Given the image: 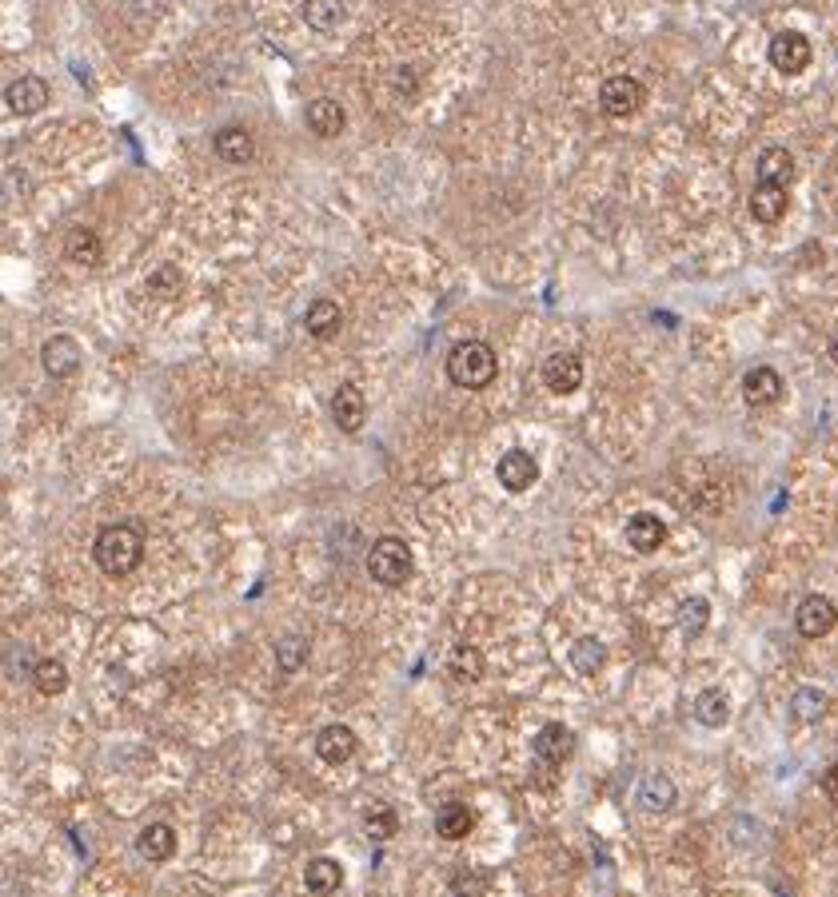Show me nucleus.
<instances>
[{
    "label": "nucleus",
    "instance_id": "0eeeda50",
    "mask_svg": "<svg viewBox=\"0 0 838 897\" xmlns=\"http://www.w3.org/2000/svg\"><path fill=\"white\" fill-rule=\"evenodd\" d=\"M495 479H499V487H503V491L523 495V491L539 479V463H535L527 451L511 447V451H503V455H499V463H495Z\"/></svg>",
    "mask_w": 838,
    "mask_h": 897
},
{
    "label": "nucleus",
    "instance_id": "cd10ccee",
    "mask_svg": "<svg viewBox=\"0 0 838 897\" xmlns=\"http://www.w3.org/2000/svg\"><path fill=\"white\" fill-rule=\"evenodd\" d=\"M447 670L455 682H479L483 678V654L471 642H455L447 654Z\"/></svg>",
    "mask_w": 838,
    "mask_h": 897
},
{
    "label": "nucleus",
    "instance_id": "bb28decb",
    "mask_svg": "<svg viewBox=\"0 0 838 897\" xmlns=\"http://www.w3.org/2000/svg\"><path fill=\"white\" fill-rule=\"evenodd\" d=\"M571 666L583 674V678H591V674H599L603 670V662H607V646L595 638V634H583V638H575V646H571Z\"/></svg>",
    "mask_w": 838,
    "mask_h": 897
},
{
    "label": "nucleus",
    "instance_id": "dca6fc26",
    "mask_svg": "<svg viewBox=\"0 0 838 897\" xmlns=\"http://www.w3.org/2000/svg\"><path fill=\"white\" fill-rule=\"evenodd\" d=\"M743 395H747V403H755V407H771V403H779V395H783V375H779L775 367H751V371L743 375Z\"/></svg>",
    "mask_w": 838,
    "mask_h": 897
},
{
    "label": "nucleus",
    "instance_id": "e433bc0d",
    "mask_svg": "<svg viewBox=\"0 0 838 897\" xmlns=\"http://www.w3.org/2000/svg\"><path fill=\"white\" fill-rule=\"evenodd\" d=\"M827 351H831V363H838V331L831 335V347H827Z\"/></svg>",
    "mask_w": 838,
    "mask_h": 897
},
{
    "label": "nucleus",
    "instance_id": "b1692460",
    "mask_svg": "<svg viewBox=\"0 0 838 897\" xmlns=\"http://www.w3.org/2000/svg\"><path fill=\"white\" fill-rule=\"evenodd\" d=\"M471 826H475V814H471V806H463V802H447V806L435 814V834H439L443 842H459V838H467Z\"/></svg>",
    "mask_w": 838,
    "mask_h": 897
},
{
    "label": "nucleus",
    "instance_id": "f03ea898",
    "mask_svg": "<svg viewBox=\"0 0 838 897\" xmlns=\"http://www.w3.org/2000/svg\"><path fill=\"white\" fill-rule=\"evenodd\" d=\"M447 375L455 387H467V391H483L495 375H499V359L491 351V343L483 339H463L447 351Z\"/></svg>",
    "mask_w": 838,
    "mask_h": 897
},
{
    "label": "nucleus",
    "instance_id": "f704fd0d",
    "mask_svg": "<svg viewBox=\"0 0 838 897\" xmlns=\"http://www.w3.org/2000/svg\"><path fill=\"white\" fill-rule=\"evenodd\" d=\"M180 288H184V276H180V268H172V264H164V268H156L152 276H148V292L160 299H172L180 296Z\"/></svg>",
    "mask_w": 838,
    "mask_h": 897
},
{
    "label": "nucleus",
    "instance_id": "20e7f679",
    "mask_svg": "<svg viewBox=\"0 0 838 897\" xmlns=\"http://www.w3.org/2000/svg\"><path fill=\"white\" fill-rule=\"evenodd\" d=\"M643 100H647V88L635 76H607L603 88H599V108L607 116H615V120L635 116L643 108Z\"/></svg>",
    "mask_w": 838,
    "mask_h": 897
},
{
    "label": "nucleus",
    "instance_id": "4be33fe9",
    "mask_svg": "<svg viewBox=\"0 0 838 897\" xmlns=\"http://www.w3.org/2000/svg\"><path fill=\"white\" fill-rule=\"evenodd\" d=\"M304 886L320 897L336 894L344 886V866L336 858H312L308 870H304Z\"/></svg>",
    "mask_w": 838,
    "mask_h": 897
},
{
    "label": "nucleus",
    "instance_id": "f3484780",
    "mask_svg": "<svg viewBox=\"0 0 838 897\" xmlns=\"http://www.w3.org/2000/svg\"><path fill=\"white\" fill-rule=\"evenodd\" d=\"M136 854L144 862H168L176 854V830L168 822H152L136 834Z\"/></svg>",
    "mask_w": 838,
    "mask_h": 897
},
{
    "label": "nucleus",
    "instance_id": "5701e85b",
    "mask_svg": "<svg viewBox=\"0 0 838 897\" xmlns=\"http://www.w3.org/2000/svg\"><path fill=\"white\" fill-rule=\"evenodd\" d=\"M340 323H344V311H340L336 299H316L304 315V327H308L312 339H332L340 331Z\"/></svg>",
    "mask_w": 838,
    "mask_h": 897
},
{
    "label": "nucleus",
    "instance_id": "c9c22d12",
    "mask_svg": "<svg viewBox=\"0 0 838 897\" xmlns=\"http://www.w3.org/2000/svg\"><path fill=\"white\" fill-rule=\"evenodd\" d=\"M823 790H827V798H831V802L838 806V762L831 766V770H827V774H823Z\"/></svg>",
    "mask_w": 838,
    "mask_h": 897
},
{
    "label": "nucleus",
    "instance_id": "9b49d317",
    "mask_svg": "<svg viewBox=\"0 0 838 897\" xmlns=\"http://www.w3.org/2000/svg\"><path fill=\"white\" fill-rule=\"evenodd\" d=\"M667 543V523L651 511H639L627 519V547L639 551V555H655L659 547Z\"/></svg>",
    "mask_w": 838,
    "mask_h": 897
},
{
    "label": "nucleus",
    "instance_id": "473e14b6",
    "mask_svg": "<svg viewBox=\"0 0 838 897\" xmlns=\"http://www.w3.org/2000/svg\"><path fill=\"white\" fill-rule=\"evenodd\" d=\"M276 662H280L284 674H296V670L308 662V638H304V634H284V638L276 642Z\"/></svg>",
    "mask_w": 838,
    "mask_h": 897
},
{
    "label": "nucleus",
    "instance_id": "ddd939ff",
    "mask_svg": "<svg viewBox=\"0 0 838 897\" xmlns=\"http://www.w3.org/2000/svg\"><path fill=\"white\" fill-rule=\"evenodd\" d=\"M44 104H48V84L40 76H16L8 84V108L16 116H36L44 112Z\"/></svg>",
    "mask_w": 838,
    "mask_h": 897
},
{
    "label": "nucleus",
    "instance_id": "6ab92c4d",
    "mask_svg": "<svg viewBox=\"0 0 838 897\" xmlns=\"http://www.w3.org/2000/svg\"><path fill=\"white\" fill-rule=\"evenodd\" d=\"M675 798H679V790H675V782H671L667 774H647L643 786H639V806H643L647 814H667V810H675Z\"/></svg>",
    "mask_w": 838,
    "mask_h": 897
},
{
    "label": "nucleus",
    "instance_id": "a211bd4d",
    "mask_svg": "<svg viewBox=\"0 0 838 897\" xmlns=\"http://www.w3.org/2000/svg\"><path fill=\"white\" fill-rule=\"evenodd\" d=\"M344 124H348V116H344V108H340V100H328V96H320V100H312L308 104V128L320 136V140H332V136H340L344 132Z\"/></svg>",
    "mask_w": 838,
    "mask_h": 897
},
{
    "label": "nucleus",
    "instance_id": "4468645a",
    "mask_svg": "<svg viewBox=\"0 0 838 897\" xmlns=\"http://www.w3.org/2000/svg\"><path fill=\"white\" fill-rule=\"evenodd\" d=\"M212 148H216V156H220L224 164H248V160L256 156V140H252V132H248L244 124H228V128H220V132L212 136Z\"/></svg>",
    "mask_w": 838,
    "mask_h": 897
},
{
    "label": "nucleus",
    "instance_id": "c85d7f7f",
    "mask_svg": "<svg viewBox=\"0 0 838 897\" xmlns=\"http://www.w3.org/2000/svg\"><path fill=\"white\" fill-rule=\"evenodd\" d=\"M304 24L308 28H316V32H336L340 24H344V4L340 0H304Z\"/></svg>",
    "mask_w": 838,
    "mask_h": 897
},
{
    "label": "nucleus",
    "instance_id": "412c9836",
    "mask_svg": "<svg viewBox=\"0 0 838 897\" xmlns=\"http://www.w3.org/2000/svg\"><path fill=\"white\" fill-rule=\"evenodd\" d=\"M64 256L76 264V268H96L104 260V240L92 232V228H76L68 240H64Z\"/></svg>",
    "mask_w": 838,
    "mask_h": 897
},
{
    "label": "nucleus",
    "instance_id": "1a4fd4ad",
    "mask_svg": "<svg viewBox=\"0 0 838 897\" xmlns=\"http://www.w3.org/2000/svg\"><path fill=\"white\" fill-rule=\"evenodd\" d=\"M543 383H547L551 395H571V391H579V383H583V359H579L575 351H555V355H547V363H543Z\"/></svg>",
    "mask_w": 838,
    "mask_h": 897
},
{
    "label": "nucleus",
    "instance_id": "aec40b11",
    "mask_svg": "<svg viewBox=\"0 0 838 897\" xmlns=\"http://www.w3.org/2000/svg\"><path fill=\"white\" fill-rule=\"evenodd\" d=\"M751 216H755L759 224H779V220L787 216V188H779V184H759V188L751 192Z\"/></svg>",
    "mask_w": 838,
    "mask_h": 897
},
{
    "label": "nucleus",
    "instance_id": "a878e982",
    "mask_svg": "<svg viewBox=\"0 0 838 897\" xmlns=\"http://www.w3.org/2000/svg\"><path fill=\"white\" fill-rule=\"evenodd\" d=\"M695 718L707 726V730H723L727 722H731V698L723 694V690H703L699 698H695Z\"/></svg>",
    "mask_w": 838,
    "mask_h": 897
},
{
    "label": "nucleus",
    "instance_id": "9d476101",
    "mask_svg": "<svg viewBox=\"0 0 838 897\" xmlns=\"http://www.w3.org/2000/svg\"><path fill=\"white\" fill-rule=\"evenodd\" d=\"M332 419H336V427H340L344 435H356V431L364 427V419H368V399H364V391H360L356 383H340V387H336V395H332Z\"/></svg>",
    "mask_w": 838,
    "mask_h": 897
},
{
    "label": "nucleus",
    "instance_id": "72a5a7b5",
    "mask_svg": "<svg viewBox=\"0 0 838 897\" xmlns=\"http://www.w3.org/2000/svg\"><path fill=\"white\" fill-rule=\"evenodd\" d=\"M707 618H711V602L707 598H687L683 606H679V626H683V634H703L707 630Z\"/></svg>",
    "mask_w": 838,
    "mask_h": 897
},
{
    "label": "nucleus",
    "instance_id": "6e6552de",
    "mask_svg": "<svg viewBox=\"0 0 838 897\" xmlns=\"http://www.w3.org/2000/svg\"><path fill=\"white\" fill-rule=\"evenodd\" d=\"M838 622V606L827 595H807L795 610V626L803 638H827Z\"/></svg>",
    "mask_w": 838,
    "mask_h": 897
},
{
    "label": "nucleus",
    "instance_id": "7ed1b4c3",
    "mask_svg": "<svg viewBox=\"0 0 838 897\" xmlns=\"http://www.w3.org/2000/svg\"><path fill=\"white\" fill-rule=\"evenodd\" d=\"M368 575L380 587H404L412 579V547L400 535H384L368 551Z\"/></svg>",
    "mask_w": 838,
    "mask_h": 897
},
{
    "label": "nucleus",
    "instance_id": "2f4dec72",
    "mask_svg": "<svg viewBox=\"0 0 838 897\" xmlns=\"http://www.w3.org/2000/svg\"><path fill=\"white\" fill-rule=\"evenodd\" d=\"M32 682H36L40 694H64V690H68V670H64V662H56V658H40V662L32 666Z\"/></svg>",
    "mask_w": 838,
    "mask_h": 897
},
{
    "label": "nucleus",
    "instance_id": "f257e3e1",
    "mask_svg": "<svg viewBox=\"0 0 838 897\" xmlns=\"http://www.w3.org/2000/svg\"><path fill=\"white\" fill-rule=\"evenodd\" d=\"M92 559H96V567H100L104 575H112V579L132 575V571L140 567V559H144V535H140V527H132V523H112V527H104V531L96 535V543H92Z\"/></svg>",
    "mask_w": 838,
    "mask_h": 897
},
{
    "label": "nucleus",
    "instance_id": "39448f33",
    "mask_svg": "<svg viewBox=\"0 0 838 897\" xmlns=\"http://www.w3.org/2000/svg\"><path fill=\"white\" fill-rule=\"evenodd\" d=\"M767 56H771V64H775L783 76H799V72L811 68L815 48H811V40H807L803 32H775Z\"/></svg>",
    "mask_w": 838,
    "mask_h": 897
},
{
    "label": "nucleus",
    "instance_id": "423d86ee",
    "mask_svg": "<svg viewBox=\"0 0 838 897\" xmlns=\"http://www.w3.org/2000/svg\"><path fill=\"white\" fill-rule=\"evenodd\" d=\"M80 363H84V351H80V343H76L72 335H52V339H44V347H40V367H44L52 379H68V375H76Z\"/></svg>",
    "mask_w": 838,
    "mask_h": 897
},
{
    "label": "nucleus",
    "instance_id": "393cba45",
    "mask_svg": "<svg viewBox=\"0 0 838 897\" xmlns=\"http://www.w3.org/2000/svg\"><path fill=\"white\" fill-rule=\"evenodd\" d=\"M755 172H759V184H779V188H787L791 176H795V160H791L787 148H767V152L759 156Z\"/></svg>",
    "mask_w": 838,
    "mask_h": 897
},
{
    "label": "nucleus",
    "instance_id": "7c9ffc66",
    "mask_svg": "<svg viewBox=\"0 0 838 897\" xmlns=\"http://www.w3.org/2000/svg\"><path fill=\"white\" fill-rule=\"evenodd\" d=\"M396 830H400V818H396L392 806L372 802V806L364 810V834H368L372 842H388V838H396Z\"/></svg>",
    "mask_w": 838,
    "mask_h": 897
},
{
    "label": "nucleus",
    "instance_id": "f8f14e48",
    "mask_svg": "<svg viewBox=\"0 0 838 897\" xmlns=\"http://www.w3.org/2000/svg\"><path fill=\"white\" fill-rule=\"evenodd\" d=\"M356 746H360V738H356V730L344 726V722H332V726H324V730L316 734V754H320L328 766H344V762L356 754Z\"/></svg>",
    "mask_w": 838,
    "mask_h": 897
},
{
    "label": "nucleus",
    "instance_id": "c756f323",
    "mask_svg": "<svg viewBox=\"0 0 838 897\" xmlns=\"http://www.w3.org/2000/svg\"><path fill=\"white\" fill-rule=\"evenodd\" d=\"M827 710H831V698H827L823 690H815V686H803V690H795V698H791V714H795V722H803V726L819 722Z\"/></svg>",
    "mask_w": 838,
    "mask_h": 897
},
{
    "label": "nucleus",
    "instance_id": "2eb2a0df",
    "mask_svg": "<svg viewBox=\"0 0 838 897\" xmlns=\"http://www.w3.org/2000/svg\"><path fill=\"white\" fill-rule=\"evenodd\" d=\"M571 746H575V734H571L563 722H547V726L531 738L535 758H539V762H547V766H559V762L571 754Z\"/></svg>",
    "mask_w": 838,
    "mask_h": 897
}]
</instances>
